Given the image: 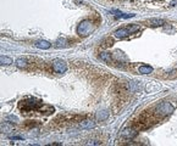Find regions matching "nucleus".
<instances>
[{
  "label": "nucleus",
  "mask_w": 177,
  "mask_h": 146,
  "mask_svg": "<svg viewBox=\"0 0 177 146\" xmlns=\"http://www.w3.org/2000/svg\"><path fill=\"white\" fill-rule=\"evenodd\" d=\"M175 4H177V0H173V1H172V3H171V5H172V6H173V5H175Z\"/></svg>",
  "instance_id": "18"
},
{
  "label": "nucleus",
  "mask_w": 177,
  "mask_h": 146,
  "mask_svg": "<svg viewBox=\"0 0 177 146\" xmlns=\"http://www.w3.org/2000/svg\"><path fill=\"white\" fill-rule=\"evenodd\" d=\"M12 63V60L10 57H7V56H3L1 55V57H0V65L1 66H9V65H11Z\"/></svg>",
  "instance_id": "13"
},
{
  "label": "nucleus",
  "mask_w": 177,
  "mask_h": 146,
  "mask_svg": "<svg viewBox=\"0 0 177 146\" xmlns=\"http://www.w3.org/2000/svg\"><path fill=\"white\" fill-rule=\"evenodd\" d=\"M34 45H36V47L42 49V50H46V49H49L52 46V44L49 42H46V40H37Z\"/></svg>",
  "instance_id": "6"
},
{
  "label": "nucleus",
  "mask_w": 177,
  "mask_h": 146,
  "mask_svg": "<svg viewBox=\"0 0 177 146\" xmlns=\"http://www.w3.org/2000/svg\"><path fill=\"white\" fill-rule=\"evenodd\" d=\"M153 72V68L150 66H141L139 67V73L141 74H150Z\"/></svg>",
  "instance_id": "12"
},
{
  "label": "nucleus",
  "mask_w": 177,
  "mask_h": 146,
  "mask_svg": "<svg viewBox=\"0 0 177 146\" xmlns=\"http://www.w3.org/2000/svg\"><path fill=\"white\" fill-rule=\"evenodd\" d=\"M112 12L115 14L116 17H121V18H132V17H134L133 14H123L121 11H117V10H112Z\"/></svg>",
  "instance_id": "10"
},
{
  "label": "nucleus",
  "mask_w": 177,
  "mask_h": 146,
  "mask_svg": "<svg viewBox=\"0 0 177 146\" xmlns=\"http://www.w3.org/2000/svg\"><path fill=\"white\" fill-rule=\"evenodd\" d=\"M43 101H37L36 99H26L18 102V109L22 112H31V111H39L42 107Z\"/></svg>",
  "instance_id": "1"
},
{
  "label": "nucleus",
  "mask_w": 177,
  "mask_h": 146,
  "mask_svg": "<svg viewBox=\"0 0 177 146\" xmlns=\"http://www.w3.org/2000/svg\"><path fill=\"white\" fill-rule=\"evenodd\" d=\"M92 31V22L88 21V19H84V21H82L80 24H78L77 27V34L81 35V37H86L91 33Z\"/></svg>",
  "instance_id": "3"
},
{
  "label": "nucleus",
  "mask_w": 177,
  "mask_h": 146,
  "mask_svg": "<svg viewBox=\"0 0 177 146\" xmlns=\"http://www.w3.org/2000/svg\"><path fill=\"white\" fill-rule=\"evenodd\" d=\"M148 24L152 26V27H159V26H164L165 21L161 18H150L148 21Z\"/></svg>",
  "instance_id": "7"
},
{
  "label": "nucleus",
  "mask_w": 177,
  "mask_h": 146,
  "mask_svg": "<svg viewBox=\"0 0 177 146\" xmlns=\"http://www.w3.org/2000/svg\"><path fill=\"white\" fill-rule=\"evenodd\" d=\"M107 117H109V112L105 111V110L96 113V119H98V121H100V122H102V121H105Z\"/></svg>",
  "instance_id": "11"
},
{
  "label": "nucleus",
  "mask_w": 177,
  "mask_h": 146,
  "mask_svg": "<svg viewBox=\"0 0 177 146\" xmlns=\"http://www.w3.org/2000/svg\"><path fill=\"white\" fill-rule=\"evenodd\" d=\"M76 3H82V0H76Z\"/></svg>",
  "instance_id": "19"
},
{
  "label": "nucleus",
  "mask_w": 177,
  "mask_h": 146,
  "mask_svg": "<svg viewBox=\"0 0 177 146\" xmlns=\"http://www.w3.org/2000/svg\"><path fill=\"white\" fill-rule=\"evenodd\" d=\"M138 29H139V26H130V27H126V28H120L114 33V35L117 39H123L126 37H128L130 34L134 33L136 31H138Z\"/></svg>",
  "instance_id": "2"
},
{
  "label": "nucleus",
  "mask_w": 177,
  "mask_h": 146,
  "mask_svg": "<svg viewBox=\"0 0 177 146\" xmlns=\"http://www.w3.org/2000/svg\"><path fill=\"white\" fill-rule=\"evenodd\" d=\"M88 145H100V142L99 141H95V140H92V141L88 142Z\"/></svg>",
  "instance_id": "17"
},
{
  "label": "nucleus",
  "mask_w": 177,
  "mask_h": 146,
  "mask_svg": "<svg viewBox=\"0 0 177 146\" xmlns=\"http://www.w3.org/2000/svg\"><path fill=\"white\" fill-rule=\"evenodd\" d=\"M137 132H134V130H132V129H125L123 132H122V136H125V138H127V139H130V138H134V136H137Z\"/></svg>",
  "instance_id": "9"
},
{
  "label": "nucleus",
  "mask_w": 177,
  "mask_h": 146,
  "mask_svg": "<svg viewBox=\"0 0 177 146\" xmlns=\"http://www.w3.org/2000/svg\"><path fill=\"white\" fill-rule=\"evenodd\" d=\"M53 70H54L56 73H59V74H62V73H65L66 70H67V65H66L65 61L60 60V58H57V60H54V61H53Z\"/></svg>",
  "instance_id": "5"
},
{
  "label": "nucleus",
  "mask_w": 177,
  "mask_h": 146,
  "mask_svg": "<svg viewBox=\"0 0 177 146\" xmlns=\"http://www.w3.org/2000/svg\"><path fill=\"white\" fill-rule=\"evenodd\" d=\"M80 127H81V128H83V129H91V128H94V127H95V122H93V121H83V122H81Z\"/></svg>",
  "instance_id": "8"
},
{
  "label": "nucleus",
  "mask_w": 177,
  "mask_h": 146,
  "mask_svg": "<svg viewBox=\"0 0 177 146\" xmlns=\"http://www.w3.org/2000/svg\"><path fill=\"white\" fill-rule=\"evenodd\" d=\"M16 66L18 68H25L27 66V61H26V58H17L16 60Z\"/></svg>",
  "instance_id": "15"
},
{
  "label": "nucleus",
  "mask_w": 177,
  "mask_h": 146,
  "mask_svg": "<svg viewBox=\"0 0 177 146\" xmlns=\"http://www.w3.org/2000/svg\"><path fill=\"white\" fill-rule=\"evenodd\" d=\"M10 139H12V140H23L22 136H10Z\"/></svg>",
  "instance_id": "16"
},
{
  "label": "nucleus",
  "mask_w": 177,
  "mask_h": 146,
  "mask_svg": "<svg viewBox=\"0 0 177 146\" xmlns=\"http://www.w3.org/2000/svg\"><path fill=\"white\" fill-rule=\"evenodd\" d=\"M172 112H173V106L171 104H169V102H161L158 107H156V113L160 114L161 117L168 116V114H170Z\"/></svg>",
  "instance_id": "4"
},
{
  "label": "nucleus",
  "mask_w": 177,
  "mask_h": 146,
  "mask_svg": "<svg viewBox=\"0 0 177 146\" xmlns=\"http://www.w3.org/2000/svg\"><path fill=\"white\" fill-rule=\"evenodd\" d=\"M100 60L104 62H111V55L109 53H102L100 54Z\"/></svg>",
  "instance_id": "14"
}]
</instances>
